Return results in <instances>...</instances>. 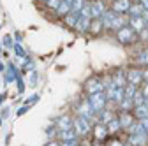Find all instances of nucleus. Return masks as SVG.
I'll use <instances>...</instances> for the list:
<instances>
[{
	"label": "nucleus",
	"instance_id": "obj_1",
	"mask_svg": "<svg viewBox=\"0 0 148 146\" xmlns=\"http://www.w3.org/2000/svg\"><path fill=\"white\" fill-rule=\"evenodd\" d=\"M113 37H115V41L118 42V44H122V46H125V48H132V46H136L138 44V33L129 27V25H125V27H122L120 30H116L115 33H113Z\"/></svg>",
	"mask_w": 148,
	"mask_h": 146
},
{
	"label": "nucleus",
	"instance_id": "obj_2",
	"mask_svg": "<svg viewBox=\"0 0 148 146\" xmlns=\"http://www.w3.org/2000/svg\"><path fill=\"white\" fill-rule=\"evenodd\" d=\"M72 113H74V116H81V118L88 120L92 125L97 121V115L94 113V109L90 107V104L86 102V99H79V100L74 102V106H72Z\"/></svg>",
	"mask_w": 148,
	"mask_h": 146
},
{
	"label": "nucleus",
	"instance_id": "obj_3",
	"mask_svg": "<svg viewBox=\"0 0 148 146\" xmlns=\"http://www.w3.org/2000/svg\"><path fill=\"white\" fill-rule=\"evenodd\" d=\"M72 130L76 132L78 139H86L92 136V123L81 116H72Z\"/></svg>",
	"mask_w": 148,
	"mask_h": 146
},
{
	"label": "nucleus",
	"instance_id": "obj_4",
	"mask_svg": "<svg viewBox=\"0 0 148 146\" xmlns=\"http://www.w3.org/2000/svg\"><path fill=\"white\" fill-rule=\"evenodd\" d=\"M104 93H106V97H108V104L118 106L120 100L123 99V88H122V86H116V85H113V83L109 81V83L104 86Z\"/></svg>",
	"mask_w": 148,
	"mask_h": 146
},
{
	"label": "nucleus",
	"instance_id": "obj_5",
	"mask_svg": "<svg viewBox=\"0 0 148 146\" xmlns=\"http://www.w3.org/2000/svg\"><path fill=\"white\" fill-rule=\"evenodd\" d=\"M83 92H85L86 95H90V93H97V92H104L102 76H101V74L90 76V78L83 83Z\"/></svg>",
	"mask_w": 148,
	"mask_h": 146
},
{
	"label": "nucleus",
	"instance_id": "obj_6",
	"mask_svg": "<svg viewBox=\"0 0 148 146\" xmlns=\"http://www.w3.org/2000/svg\"><path fill=\"white\" fill-rule=\"evenodd\" d=\"M86 102L90 104V107L94 109V113L97 115V113H101L102 109L108 106V97H106V93H104V92L90 93V95H86Z\"/></svg>",
	"mask_w": 148,
	"mask_h": 146
},
{
	"label": "nucleus",
	"instance_id": "obj_7",
	"mask_svg": "<svg viewBox=\"0 0 148 146\" xmlns=\"http://www.w3.org/2000/svg\"><path fill=\"white\" fill-rule=\"evenodd\" d=\"M92 141L94 143H108L109 141V134H108V129H106V125L101 123V121H95L94 125H92Z\"/></svg>",
	"mask_w": 148,
	"mask_h": 146
},
{
	"label": "nucleus",
	"instance_id": "obj_8",
	"mask_svg": "<svg viewBox=\"0 0 148 146\" xmlns=\"http://www.w3.org/2000/svg\"><path fill=\"white\" fill-rule=\"evenodd\" d=\"M131 60H132V65H136V67H141V69L148 67V44L138 48V49L132 53Z\"/></svg>",
	"mask_w": 148,
	"mask_h": 146
},
{
	"label": "nucleus",
	"instance_id": "obj_9",
	"mask_svg": "<svg viewBox=\"0 0 148 146\" xmlns=\"http://www.w3.org/2000/svg\"><path fill=\"white\" fill-rule=\"evenodd\" d=\"M125 78H127V83L136 85V86H141L143 85V69L141 67H136V65L127 67L125 69Z\"/></svg>",
	"mask_w": 148,
	"mask_h": 146
},
{
	"label": "nucleus",
	"instance_id": "obj_10",
	"mask_svg": "<svg viewBox=\"0 0 148 146\" xmlns=\"http://www.w3.org/2000/svg\"><path fill=\"white\" fill-rule=\"evenodd\" d=\"M88 7H90V18L92 20H99V18L102 16V12L108 9V4L104 2V0H90Z\"/></svg>",
	"mask_w": 148,
	"mask_h": 146
},
{
	"label": "nucleus",
	"instance_id": "obj_11",
	"mask_svg": "<svg viewBox=\"0 0 148 146\" xmlns=\"http://www.w3.org/2000/svg\"><path fill=\"white\" fill-rule=\"evenodd\" d=\"M116 118H118V123L122 127V130H127L129 127L136 121L132 111H120V109H116Z\"/></svg>",
	"mask_w": 148,
	"mask_h": 146
},
{
	"label": "nucleus",
	"instance_id": "obj_12",
	"mask_svg": "<svg viewBox=\"0 0 148 146\" xmlns=\"http://www.w3.org/2000/svg\"><path fill=\"white\" fill-rule=\"evenodd\" d=\"M20 67H16L12 62H7L5 63V70H4V83L5 85H12L16 81V76L20 74Z\"/></svg>",
	"mask_w": 148,
	"mask_h": 146
},
{
	"label": "nucleus",
	"instance_id": "obj_13",
	"mask_svg": "<svg viewBox=\"0 0 148 146\" xmlns=\"http://www.w3.org/2000/svg\"><path fill=\"white\" fill-rule=\"evenodd\" d=\"M131 4H132V0H111L108 7L113 11L115 14H127Z\"/></svg>",
	"mask_w": 148,
	"mask_h": 146
},
{
	"label": "nucleus",
	"instance_id": "obj_14",
	"mask_svg": "<svg viewBox=\"0 0 148 146\" xmlns=\"http://www.w3.org/2000/svg\"><path fill=\"white\" fill-rule=\"evenodd\" d=\"M127 21H129V16H127V14H116L113 20H111L109 28H108V32H106V33H111V35H113L116 30H120L122 27H125V25H127Z\"/></svg>",
	"mask_w": 148,
	"mask_h": 146
},
{
	"label": "nucleus",
	"instance_id": "obj_15",
	"mask_svg": "<svg viewBox=\"0 0 148 146\" xmlns=\"http://www.w3.org/2000/svg\"><path fill=\"white\" fill-rule=\"evenodd\" d=\"M53 125L57 127V130H69L72 129V115H60L53 120Z\"/></svg>",
	"mask_w": 148,
	"mask_h": 146
},
{
	"label": "nucleus",
	"instance_id": "obj_16",
	"mask_svg": "<svg viewBox=\"0 0 148 146\" xmlns=\"http://www.w3.org/2000/svg\"><path fill=\"white\" fill-rule=\"evenodd\" d=\"M125 144H131V146H148V136L146 134H127Z\"/></svg>",
	"mask_w": 148,
	"mask_h": 146
},
{
	"label": "nucleus",
	"instance_id": "obj_17",
	"mask_svg": "<svg viewBox=\"0 0 148 146\" xmlns=\"http://www.w3.org/2000/svg\"><path fill=\"white\" fill-rule=\"evenodd\" d=\"M109 79H111V83L113 85H116V86H125L127 85V78H125V69H122V67H118V69H115L113 72L109 74Z\"/></svg>",
	"mask_w": 148,
	"mask_h": 146
},
{
	"label": "nucleus",
	"instance_id": "obj_18",
	"mask_svg": "<svg viewBox=\"0 0 148 146\" xmlns=\"http://www.w3.org/2000/svg\"><path fill=\"white\" fill-rule=\"evenodd\" d=\"M104 33H106V28H104L101 20H92L90 21V28H88V35H90V37L97 39V37H102Z\"/></svg>",
	"mask_w": 148,
	"mask_h": 146
},
{
	"label": "nucleus",
	"instance_id": "obj_19",
	"mask_svg": "<svg viewBox=\"0 0 148 146\" xmlns=\"http://www.w3.org/2000/svg\"><path fill=\"white\" fill-rule=\"evenodd\" d=\"M71 4H72V0H60L58 7L55 9V12H53L55 20H62L65 14H69L71 12Z\"/></svg>",
	"mask_w": 148,
	"mask_h": 146
},
{
	"label": "nucleus",
	"instance_id": "obj_20",
	"mask_svg": "<svg viewBox=\"0 0 148 146\" xmlns=\"http://www.w3.org/2000/svg\"><path fill=\"white\" fill-rule=\"evenodd\" d=\"M78 20H79V14L71 11L69 14H65L62 20H60V23H62V27H65V28H69V30H74V28H76Z\"/></svg>",
	"mask_w": 148,
	"mask_h": 146
},
{
	"label": "nucleus",
	"instance_id": "obj_21",
	"mask_svg": "<svg viewBox=\"0 0 148 146\" xmlns=\"http://www.w3.org/2000/svg\"><path fill=\"white\" fill-rule=\"evenodd\" d=\"M116 116V109H113V107H109V104L102 109L101 113H97V121H101V123H108L109 120H113Z\"/></svg>",
	"mask_w": 148,
	"mask_h": 146
},
{
	"label": "nucleus",
	"instance_id": "obj_22",
	"mask_svg": "<svg viewBox=\"0 0 148 146\" xmlns=\"http://www.w3.org/2000/svg\"><path fill=\"white\" fill-rule=\"evenodd\" d=\"M127 25L131 27L136 33H139L143 28H146V21L143 20V16H138V18H134V16H129V21H127Z\"/></svg>",
	"mask_w": 148,
	"mask_h": 146
},
{
	"label": "nucleus",
	"instance_id": "obj_23",
	"mask_svg": "<svg viewBox=\"0 0 148 146\" xmlns=\"http://www.w3.org/2000/svg\"><path fill=\"white\" fill-rule=\"evenodd\" d=\"M90 21H92V18H88V16H79V20H78L76 28H74V30H76L78 33H81V35H88Z\"/></svg>",
	"mask_w": 148,
	"mask_h": 146
},
{
	"label": "nucleus",
	"instance_id": "obj_24",
	"mask_svg": "<svg viewBox=\"0 0 148 146\" xmlns=\"http://www.w3.org/2000/svg\"><path fill=\"white\" fill-rule=\"evenodd\" d=\"M106 129H108V134H109V136H118V134L122 132V127H120V123H118V118L115 116L113 120H109V121L106 123Z\"/></svg>",
	"mask_w": 148,
	"mask_h": 146
},
{
	"label": "nucleus",
	"instance_id": "obj_25",
	"mask_svg": "<svg viewBox=\"0 0 148 146\" xmlns=\"http://www.w3.org/2000/svg\"><path fill=\"white\" fill-rule=\"evenodd\" d=\"M132 115H134L136 120H145V118H148V106H145V104L134 106V107H132Z\"/></svg>",
	"mask_w": 148,
	"mask_h": 146
},
{
	"label": "nucleus",
	"instance_id": "obj_26",
	"mask_svg": "<svg viewBox=\"0 0 148 146\" xmlns=\"http://www.w3.org/2000/svg\"><path fill=\"white\" fill-rule=\"evenodd\" d=\"M55 139L57 141H71V139H78V136H76V132H74L72 129H69V130H58Z\"/></svg>",
	"mask_w": 148,
	"mask_h": 146
},
{
	"label": "nucleus",
	"instance_id": "obj_27",
	"mask_svg": "<svg viewBox=\"0 0 148 146\" xmlns=\"http://www.w3.org/2000/svg\"><path fill=\"white\" fill-rule=\"evenodd\" d=\"M143 11H145V9L141 7L139 2H132L131 7H129V11H127V16H134V18H138V16L143 14Z\"/></svg>",
	"mask_w": 148,
	"mask_h": 146
},
{
	"label": "nucleus",
	"instance_id": "obj_28",
	"mask_svg": "<svg viewBox=\"0 0 148 146\" xmlns=\"http://www.w3.org/2000/svg\"><path fill=\"white\" fill-rule=\"evenodd\" d=\"M138 88H139V86L127 83V85L123 86V99H132V97H134V93L138 92Z\"/></svg>",
	"mask_w": 148,
	"mask_h": 146
},
{
	"label": "nucleus",
	"instance_id": "obj_29",
	"mask_svg": "<svg viewBox=\"0 0 148 146\" xmlns=\"http://www.w3.org/2000/svg\"><path fill=\"white\" fill-rule=\"evenodd\" d=\"M12 51H14V55H16V57H18V58H21V60L28 57L21 42H14V46H12Z\"/></svg>",
	"mask_w": 148,
	"mask_h": 146
},
{
	"label": "nucleus",
	"instance_id": "obj_30",
	"mask_svg": "<svg viewBox=\"0 0 148 146\" xmlns=\"http://www.w3.org/2000/svg\"><path fill=\"white\" fill-rule=\"evenodd\" d=\"M120 111H132V107H134V102H132V99H122L120 100V104L116 106Z\"/></svg>",
	"mask_w": 148,
	"mask_h": 146
},
{
	"label": "nucleus",
	"instance_id": "obj_31",
	"mask_svg": "<svg viewBox=\"0 0 148 146\" xmlns=\"http://www.w3.org/2000/svg\"><path fill=\"white\" fill-rule=\"evenodd\" d=\"M125 132H127V134H146V132L143 130V127H141V123H139L138 120H136L131 127H129V129H127ZM146 136H148V134H146Z\"/></svg>",
	"mask_w": 148,
	"mask_h": 146
},
{
	"label": "nucleus",
	"instance_id": "obj_32",
	"mask_svg": "<svg viewBox=\"0 0 148 146\" xmlns=\"http://www.w3.org/2000/svg\"><path fill=\"white\" fill-rule=\"evenodd\" d=\"M32 69H34V60H32L30 57L23 58V63H21V67H20V70H21V74H27V72H30Z\"/></svg>",
	"mask_w": 148,
	"mask_h": 146
},
{
	"label": "nucleus",
	"instance_id": "obj_33",
	"mask_svg": "<svg viewBox=\"0 0 148 146\" xmlns=\"http://www.w3.org/2000/svg\"><path fill=\"white\" fill-rule=\"evenodd\" d=\"M0 42H2V48H5V49H12V46H14V37H12V33H5Z\"/></svg>",
	"mask_w": 148,
	"mask_h": 146
},
{
	"label": "nucleus",
	"instance_id": "obj_34",
	"mask_svg": "<svg viewBox=\"0 0 148 146\" xmlns=\"http://www.w3.org/2000/svg\"><path fill=\"white\" fill-rule=\"evenodd\" d=\"M58 4H60V0H46V2L42 4V7L48 12H55V9L58 7Z\"/></svg>",
	"mask_w": 148,
	"mask_h": 146
},
{
	"label": "nucleus",
	"instance_id": "obj_35",
	"mask_svg": "<svg viewBox=\"0 0 148 146\" xmlns=\"http://www.w3.org/2000/svg\"><path fill=\"white\" fill-rule=\"evenodd\" d=\"M14 83H16V88H18V93L21 95V93L25 92V88H27V85H25V81H23V74H21V72L16 76V81H14Z\"/></svg>",
	"mask_w": 148,
	"mask_h": 146
},
{
	"label": "nucleus",
	"instance_id": "obj_36",
	"mask_svg": "<svg viewBox=\"0 0 148 146\" xmlns=\"http://www.w3.org/2000/svg\"><path fill=\"white\" fill-rule=\"evenodd\" d=\"M85 4H86V0H72V4H71V11L79 14V11L83 9V5H85Z\"/></svg>",
	"mask_w": 148,
	"mask_h": 146
},
{
	"label": "nucleus",
	"instance_id": "obj_37",
	"mask_svg": "<svg viewBox=\"0 0 148 146\" xmlns=\"http://www.w3.org/2000/svg\"><path fill=\"white\" fill-rule=\"evenodd\" d=\"M106 146H125V141L118 139L116 136H111V137H109V141L106 143Z\"/></svg>",
	"mask_w": 148,
	"mask_h": 146
},
{
	"label": "nucleus",
	"instance_id": "obj_38",
	"mask_svg": "<svg viewBox=\"0 0 148 146\" xmlns=\"http://www.w3.org/2000/svg\"><path fill=\"white\" fill-rule=\"evenodd\" d=\"M138 42L148 44V27H146V28H143V30L138 33Z\"/></svg>",
	"mask_w": 148,
	"mask_h": 146
},
{
	"label": "nucleus",
	"instance_id": "obj_39",
	"mask_svg": "<svg viewBox=\"0 0 148 146\" xmlns=\"http://www.w3.org/2000/svg\"><path fill=\"white\" fill-rule=\"evenodd\" d=\"M39 99H41V95H39V93H34V95H30L28 99H25V100H23V104H25V106H34V104L39 102Z\"/></svg>",
	"mask_w": 148,
	"mask_h": 146
},
{
	"label": "nucleus",
	"instance_id": "obj_40",
	"mask_svg": "<svg viewBox=\"0 0 148 146\" xmlns=\"http://www.w3.org/2000/svg\"><path fill=\"white\" fill-rule=\"evenodd\" d=\"M37 81H39V74H37L35 69H32L30 70V81H28V85L30 86H37Z\"/></svg>",
	"mask_w": 148,
	"mask_h": 146
},
{
	"label": "nucleus",
	"instance_id": "obj_41",
	"mask_svg": "<svg viewBox=\"0 0 148 146\" xmlns=\"http://www.w3.org/2000/svg\"><path fill=\"white\" fill-rule=\"evenodd\" d=\"M57 132H58V130H57V127H55L53 123L46 129V136H48L49 139H55V137H57Z\"/></svg>",
	"mask_w": 148,
	"mask_h": 146
},
{
	"label": "nucleus",
	"instance_id": "obj_42",
	"mask_svg": "<svg viewBox=\"0 0 148 146\" xmlns=\"http://www.w3.org/2000/svg\"><path fill=\"white\" fill-rule=\"evenodd\" d=\"M143 100H145V97H143V93L139 92V88H138V92L132 97V102H134V106H139V104H143Z\"/></svg>",
	"mask_w": 148,
	"mask_h": 146
},
{
	"label": "nucleus",
	"instance_id": "obj_43",
	"mask_svg": "<svg viewBox=\"0 0 148 146\" xmlns=\"http://www.w3.org/2000/svg\"><path fill=\"white\" fill-rule=\"evenodd\" d=\"M60 146H81L78 139H71V141H58Z\"/></svg>",
	"mask_w": 148,
	"mask_h": 146
},
{
	"label": "nucleus",
	"instance_id": "obj_44",
	"mask_svg": "<svg viewBox=\"0 0 148 146\" xmlns=\"http://www.w3.org/2000/svg\"><path fill=\"white\" fill-rule=\"evenodd\" d=\"M30 107H32V106H25V104H23L21 107H18V111H16V116H23V115H25V113L28 111Z\"/></svg>",
	"mask_w": 148,
	"mask_h": 146
},
{
	"label": "nucleus",
	"instance_id": "obj_45",
	"mask_svg": "<svg viewBox=\"0 0 148 146\" xmlns=\"http://www.w3.org/2000/svg\"><path fill=\"white\" fill-rule=\"evenodd\" d=\"M139 92L143 93V97H145V99H148V83H143V85L139 86Z\"/></svg>",
	"mask_w": 148,
	"mask_h": 146
},
{
	"label": "nucleus",
	"instance_id": "obj_46",
	"mask_svg": "<svg viewBox=\"0 0 148 146\" xmlns=\"http://www.w3.org/2000/svg\"><path fill=\"white\" fill-rule=\"evenodd\" d=\"M9 115H11V109L9 107H2V115H0V118L5 120V118H9Z\"/></svg>",
	"mask_w": 148,
	"mask_h": 146
},
{
	"label": "nucleus",
	"instance_id": "obj_47",
	"mask_svg": "<svg viewBox=\"0 0 148 146\" xmlns=\"http://www.w3.org/2000/svg\"><path fill=\"white\" fill-rule=\"evenodd\" d=\"M139 123H141V127H143V130L148 134V118H145V120H138Z\"/></svg>",
	"mask_w": 148,
	"mask_h": 146
},
{
	"label": "nucleus",
	"instance_id": "obj_48",
	"mask_svg": "<svg viewBox=\"0 0 148 146\" xmlns=\"http://www.w3.org/2000/svg\"><path fill=\"white\" fill-rule=\"evenodd\" d=\"M12 37H14V42H21V41H23V33H21V32H16Z\"/></svg>",
	"mask_w": 148,
	"mask_h": 146
},
{
	"label": "nucleus",
	"instance_id": "obj_49",
	"mask_svg": "<svg viewBox=\"0 0 148 146\" xmlns=\"http://www.w3.org/2000/svg\"><path fill=\"white\" fill-rule=\"evenodd\" d=\"M44 146H60V143L57 139H48V143H44Z\"/></svg>",
	"mask_w": 148,
	"mask_h": 146
},
{
	"label": "nucleus",
	"instance_id": "obj_50",
	"mask_svg": "<svg viewBox=\"0 0 148 146\" xmlns=\"http://www.w3.org/2000/svg\"><path fill=\"white\" fill-rule=\"evenodd\" d=\"M143 83H148V67L143 69Z\"/></svg>",
	"mask_w": 148,
	"mask_h": 146
},
{
	"label": "nucleus",
	"instance_id": "obj_51",
	"mask_svg": "<svg viewBox=\"0 0 148 146\" xmlns=\"http://www.w3.org/2000/svg\"><path fill=\"white\" fill-rule=\"evenodd\" d=\"M7 100V93L5 92H2V93H0V106H4V102Z\"/></svg>",
	"mask_w": 148,
	"mask_h": 146
},
{
	"label": "nucleus",
	"instance_id": "obj_52",
	"mask_svg": "<svg viewBox=\"0 0 148 146\" xmlns=\"http://www.w3.org/2000/svg\"><path fill=\"white\" fill-rule=\"evenodd\" d=\"M139 4H141V7H143L145 11L148 9V0H139Z\"/></svg>",
	"mask_w": 148,
	"mask_h": 146
},
{
	"label": "nucleus",
	"instance_id": "obj_53",
	"mask_svg": "<svg viewBox=\"0 0 148 146\" xmlns=\"http://www.w3.org/2000/svg\"><path fill=\"white\" fill-rule=\"evenodd\" d=\"M141 16H143V20L146 21V25H148V9H146V11H143V14H141Z\"/></svg>",
	"mask_w": 148,
	"mask_h": 146
},
{
	"label": "nucleus",
	"instance_id": "obj_54",
	"mask_svg": "<svg viewBox=\"0 0 148 146\" xmlns=\"http://www.w3.org/2000/svg\"><path fill=\"white\" fill-rule=\"evenodd\" d=\"M4 70H5V63L0 60V74H4Z\"/></svg>",
	"mask_w": 148,
	"mask_h": 146
},
{
	"label": "nucleus",
	"instance_id": "obj_55",
	"mask_svg": "<svg viewBox=\"0 0 148 146\" xmlns=\"http://www.w3.org/2000/svg\"><path fill=\"white\" fill-rule=\"evenodd\" d=\"M35 2H37V4H41V5H42V4L46 2V0H35Z\"/></svg>",
	"mask_w": 148,
	"mask_h": 146
},
{
	"label": "nucleus",
	"instance_id": "obj_56",
	"mask_svg": "<svg viewBox=\"0 0 148 146\" xmlns=\"http://www.w3.org/2000/svg\"><path fill=\"white\" fill-rule=\"evenodd\" d=\"M2 49H4V48H2V42H0V57H2Z\"/></svg>",
	"mask_w": 148,
	"mask_h": 146
},
{
	"label": "nucleus",
	"instance_id": "obj_57",
	"mask_svg": "<svg viewBox=\"0 0 148 146\" xmlns=\"http://www.w3.org/2000/svg\"><path fill=\"white\" fill-rule=\"evenodd\" d=\"M2 121H4V120H2V118H0V127H2Z\"/></svg>",
	"mask_w": 148,
	"mask_h": 146
},
{
	"label": "nucleus",
	"instance_id": "obj_58",
	"mask_svg": "<svg viewBox=\"0 0 148 146\" xmlns=\"http://www.w3.org/2000/svg\"><path fill=\"white\" fill-rule=\"evenodd\" d=\"M132 2H139V0H132Z\"/></svg>",
	"mask_w": 148,
	"mask_h": 146
},
{
	"label": "nucleus",
	"instance_id": "obj_59",
	"mask_svg": "<svg viewBox=\"0 0 148 146\" xmlns=\"http://www.w3.org/2000/svg\"><path fill=\"white\" fill-rule=\"evenodd\" d=\"M125 146H131V144H125Z\"/></svg>",
	"mask_w": 148,
	"mask_h": 146
},
{
	"label": "nucleus",
	"instance_id": "obj_60",
	"mask_svg": "<svg viewBox=\"0 0 148 146\" xmlns=\"http://www.w3.org/2000/svg\"><path fill=\"white\" fill-rule=\"evenodd\" d=\"M146 27H148V25H146Z\"/></svg>",
	"mask_w": 148,
	"mask_h": 146
}]
</instances>
